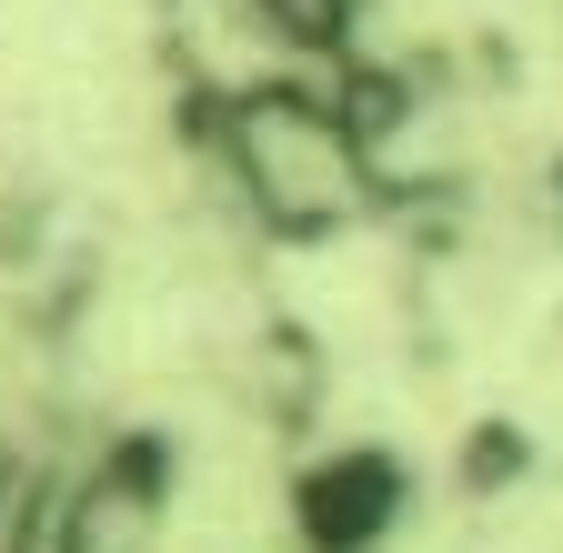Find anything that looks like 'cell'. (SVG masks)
<instances>
[{"label":"cell","mask_w":563,"mask_h":553,"mask_svg":"<svg viewBox=\"0 0 563 553\" xmlns=\"http://www.w3.org/2000/svg\"><path fill=\"white\" fill-rule=\"evenodd\" d=\"M211 162L272 242H332L383 201L373 121L302 71H252L211 101Z\"/></svg>","instance_id":"cell-1"}]
</instances>
